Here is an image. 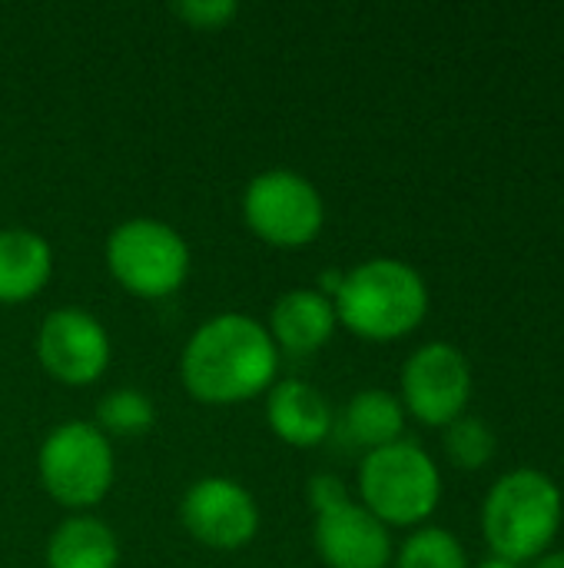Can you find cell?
Here are the masks:
<instances>
[{
    "instance_id": "6",
    "label": "cell",
    "mask_w": 564,
    "mask_h": 568,
    "mask_svg": "<svg viewBox=\"0 0 564 568\" xmlns=\"http://www.w3.org/2000/svg\"><path fill=\"white\" fill-rule=\"evenodd\" d=\"M37 473L50 499L76 513L90 509L113 486V446L93 423L70 419L43 439Z\"/></svg>"
},
{
    "instance_id": "14",
    "label": "cell",
    "mask_w": 564,
    "mask_h": 568,
    "mask_svg": "<svg viewBox=\"0 0 564 568\" xmlns=\"http://www.w3.org/2000/svg\"><path fill=\"white\" fill-rule=\"evenodd\" d=\"M53 273V250L37 230H0V303L33 300Z\"/></svg>"
},
{
    "instance_id": "19",
    "label": "cell",
    "mask_w": 564,
    "mask_h": 568,
    "mask_svg": "<svg viewBox=\"0 0 564 568\" xmlns=\"http://www.w3.org/2000/svg\"><path fill=\"white\" fill-rule=\"evenodd\" d=\"M495 433L479 416H459L452 426H445V456L462 473H479L495 459Z\"/></svg>"
},
{
    "instance_id": "17",
    "label": "cell",
    "mask_w": 564,
    "mask_h": 568,
    "mask_svg": "<svg viewBox=\"0 0 564 568\" xmlns=\"http://www.w3.org/2000/svg\"><path fill=\"white\" fill-rule=\"evenodd\" d=\"M156 423V409H153V399L143 393V389H113L100 399L96 406V429L110 439V436H143L150 433Z\"/></svg>"
},
{
    "instance_id": "22",
    "label": "cell",
    "mask_w": 564,
    "mask_h": 568,
    "mask_svg": "<svg viewBox=\"0 0 564 568\" xmlns=\"http://www.w3.org/2000/svg\"><path fill=\"white\" fill-rule=\"evenodd\" d=\"M529 568H564V552H545L542 559H535Z\"/></svg>"
},
{
    "instance_id": "8",
    "label": "cell",
    "mask_w": 564,
    "mask_h": 568,
    "mask_svg": "<svg viewBox=\"0 0 564 568\" xmlns=\"http://www.w3.org/2000/svg\"><path fill=\"white\" fill-rule=\"evenodd\" d=\"M472 363L452 343H425L402 366V409L422 426H452L472 399Z\"/></svg>"
},
{
    "instance_id": "4",
    "label": "cell",
    "mask_w": 564,
    "mask_h": 568,
    "mask_svg": "<svg viewBox=\"0 0 564 568\" xmlns=\"http://www.w3.org/2000/svg\"><path fill=\"white\" fill-rule=\"evenodd\" d=\"M359 496L386 529H419L442 503V473L416 439H396L359 463Z\"/></svg>"
},
{
    "instance_id": "3",
    "label": "cell",
    "mask_w": 564,
    "mask_h": 568,
    "mask_svg": "<svg viewBox=\"0 0 564 568\" xmlns=\"http://www.w3.org/2000/svg\"><path fill=\"white\" fill-rule=\"evenodd\" d=\"M332 306L336 320L359 339L392 343L416 333L429 316V286L412 263L376 256L346 270Z\"/></svg>"
},
{
    "instance_id": "10",
    "label": "cell",
    "mask_w": 564,
    "mask_h": 568,
    "mask_svg": "<svg viewBox=\"0 0 564 568\" xmlns=\"http://www.w3.org/2000/svg\"><path fill=\"white\" fill-rule=\"evenodd\" d=\"M180 523L209 549H243L259 532V506L239 483L203 476L180 499Z\"/></svg>"
},
{
    "instance_id": "15",
    "label": "cell",
    "mask_w": 564,
    "mask_h": 568,
    "mask_svg": "<svg viewBox=\"0 0 564 568\" xmlns=\"http://www.w3.org/2000/svg\"><path fill=\"white\" fill-rule=\"evenodd\" d=\"M120 542L96 516H70L47 539V568H116Z\"/></svg>"
},
{
    "instance_id": "5",
    "label": "cell",
    "mask_w": 564,
    "mask_h": 568,
    "mask_svg": "<svg viewBox=\"0 0 564 568\" xmlns=\"http://www.w3.org/2000/svg\"><path fill=\"white\" fill-rule=\"evenodd\" d=\"M106 266L126 293L140 300H163L186 283L189 246L170 223L136 216L110 233Z\"/></svg>"
},
{
    "instance_id": "1",
    "label": "cell",
    "mask_w": 564,
    "mask_h": 568,
    "mask_svg": "<svg viewBox=\"0 0 564 568\" xmlns=\"http://www.w3.org/2000/svg\"><path fill=\"white\" fill-rule=\"evenodd\" d=\"M279 373V349L266 323L246 313L209 316L183 346L180 379L206 406H236L269 393Z\"/></svg>"
},
{
    "instance_id": "2",
    "label": "cell",
    "mask_w": 564,
    "mask_h": 568,
    "mask_svg": "<svg viewBox=\"0 0 564 568\" xmlns=\"http://www.w3.org/2000/svg\"><path fill=\"white\" fill-rule=\"evenodd\" d=\"M564 519V496L555 479L542 469L522 466L492 483L482 503V536L492 559L512 566H532L558 539Z\"/></svg>"
},
{
    "instance_id": "23",
    "label": "cell",
    "mask_w": 564,
    "mask_h": 568,
    "mask_svg": "<svg viewBox=\"0 0 564 568\" xmlns=\"http://www.w3.org/2000/svg\"><path fill=\"white\" fill-rule=\"evenodd\" d=\"M475 568H519V566H512V562H502V559H485L482 566H475Z\"/></svg>"
},
{
    "instance_id": "9",
    "label": "cell",
    "mask_w": 564,
    "mask_h": 568,
    "mask_svg": "<svg viewBox=\"0 0 564 568\" xmlns=\"http://www.w3.org/2000/svg\"><path fill=\"white\" fill-rule=\"evenodd\" d=\"M110 356L113 346L106 326L80 306H60L40 323L37 359L57 383L90 386L106 373Z\"/></svg>"
},
{
    "instance_id": "11",
    "label": "cell",
    "mask_w": 564,
    "mask_h": 568,
    "mask_svg": "<svg viewBox=\"0 0 564 568\" xmlns=\"http://www.w3.org/2000/svg\"><path fill=\"white\" fill-rule=\"evenodd\" d=\"M312 546L326 568H386L392 562L389 529L352 499L316 513Z\"/></svg>"
},
{
    "instance_id": "12",
    "label": "cell",
    "mask_w": 564,
    "mask_h": 568,
    "mask_svg": "<svg viewBox=\"0 0 564 568\" xmlns=\"http://www.w3.org/2000/svg\"><path fill=\"white\" fill-rule=\"evenodd\" d=\"M336 326L339 320H336L332 300L322 296L319 290L299 286V290H286L273 303L266 329L279 353L309 356V353H319L332 339Z\"/></svg>"
},
{
    "instance_id": "13",
    "label": "cell",
    "mask_w": 564,
    "mask_h": 568,
    "mask_svg": "<svg viewBox=\"0 0 564 568\" xmlns=\"http://www.w3.org/2000/svg\"><path fill=\"white\" fill-rule=\"evenodd\" d=\"M266 423L283 443L309 449V446H319L332 433L336 416H332L326 393L316 389L312 383L279 379L269 386V396H266Z\"/></svg>"
},
{
    "instance_id": "7",
    "label": "cell",
    "mask_w": 564,
    "mask_h": 568,
    "mask_svg": "<svg viewBox=\"0 0 564 568\" xmlns=\"http://www.w3.org/2000/svg\"><path fill=\"white\" fill-rule=\"evenodd\" d=\"M243 220L269 246H309L322 223L326 203L312 180L296 170H263L243 190Z\"/></svg>"
},
{
    "instance_id": "21",
    "label": "cell",
    "mask_w": 564,
    "mask_h": 568,
    "mask_svg": "<svg viewBox=\"0 0 564 568\" xmlns=\"http://www.w3.org/2000/svg\"><path fill=\"white\" fill-rule=\"evenodd\" d=\"M346 499H349V489L342 486V479H339V476H332V473H319V476H312V483H309V503H312V513H322V509L339 506V503H346Z\"/></svg>"
},
{
    "instance_id": "20",
    "label": "cell",
    "mask_w": 564,
    "mask_h": 568,
    "mask_svg": "<svg viewBox=\"0 0 564 568\" xmlns=\"http://www.w3.org/2000/svg\"><path fill=\"white\" fill-rule=\"evenodd\" d=\"M173 13L196 30H219L239 13V3H233V0H180V3H173Z\"/></svg>"
},
{
    "instance_id": "18",
    "label": "cell",
    "mask_w": 564,
    "mask_h": 568,
    "mask_svg": "<svg viewBox=\"0 0 564 568\" xmlns=\"http://www.w3.org/2000/svg\"><path fill=\"white\" fill-rule=\"evenodd\" d=\"M396 568H469L465 546L442 526H419L399 549Z\"/></svg>"
},
{
    "instance_id": "16",
    "label": "cell",
    "mask_w": 564,
    "mask_h": 568,
    "mask_svg": "<svg viewBox=\"0 0 564 568\" xmlns=\"http://www.w3.org/2000/svg\"><path fill=\"white\" fill-rule=\"evenodd\" d=\"M402 429H406V409L399 396H392L389 389H359L342 409L346 439L366 453L402 439Z\"/></svg>"
}]
</instances>
